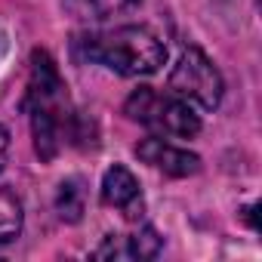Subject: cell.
<instances>
[{"label": "cell", "mask_w": 262, "mask_h": 262, "mask_svg": "<svg viewBox=\"0 0 262 262\" xmlns=\"http://www.w3.org/2000/svg\"><path fill=\"white\" fill-rule=\"evenodd\" d=\"M22 108L31 120L34 148L43 161H53L68 142L80 139L77 111L71 105L68 86H65L53 56L43 50H34V56H31V77H28Z\"/></svg>", "instance_id": "obj_1"}, {"label": "cell", "mask_w": 262, "mask_h": 262, "mask_svg": "<svg viewBox=\"0 0 262 262\" xmlns=\"http://www.w3.org/2000/svg\"><path fill=\"white\" fill-rule=\"evenodd\" d=\"M74 53L123 77L155 74L167 62V47L148 25H120V28L83 34L74 40Z\"/></svg>", "instance_id": "obj_2"}, {"label": "cell", "mask_w": 262, "mask_h": 262, "mask_svg": "<svg viewBox=\"0 0 262 262\" xmlns=\"http://www.w3.org/2000/svg\"><path fill=\"white\" fill-rule=\"evenodd\" d=\"M123 114L129 120H136L148 129H155L158 136H173V139H194L201 133V117L198 111L173 96V93H158L151 86H139L129 93V99L123 102Z\"/></svg>", "instance_id": "obj_3"}, {"label": "cell", "mask_w": 262, "mask_h": 262, "mask_svg": "<svg viewBox=\"0 0 262 262\" xmlns=\"http://www.w3.org/2000/svg\"><path fill=\"white\" fill-rule=\"evenodd\" d=\"M167 90H170L173 96L185 99L191 108L213 111V108L222 102L225 80H222L219 68H216L198 47H188V50H182L179 62L173 65L170 80H167Z\"/></svg>", "instance_id": "obj_4"}, {"label": "cell", "mask_w": 262, "mask_h": 262, "mask_svg": "<svg viewBox=\"0 0 262 262\" xmlns=\"http://www.w3.org/2000/svg\"><path fill=\"white\" fill-rule=\"evenodd\" d=\"M102 204L117 210L126 222H139L145 216V198H142L139 179L120 164H114L102 176Z\"/></svg>", "instance_id": "obj_5"}, {"label": "cell", "mask_w": 262, "mask_h": 262, "mask_svg": "<svg viewBox=\"0 0 262 262\" xmlns=\"http://www.w3.org/2000/svg\"><path fill=\"white\" fill-rule=\"evenodd\" d=\"M136 155L148 164V167H155V170H161V173H167V176H194L198 170H201V158L198 155H191V151H185V148H176L173 142H167L164 136H148V139H142L139 145H136Z\"/></svg>", "instance_id": "obj_6"}, {"label": "cell", "mask_w": 262, "mask_h": 262, "mask_svg": "<svg viewBox=\"0 0 262 262\" xmlns=\"http://www.w3.org/2000/svg\"><path fill=\"white\" fill-rule=\"evenodd\" d=\"M158 250H161V234L151 228V225H142L139 231H133V234H126V237H108L93 256H114V259H151V256H158Z\"/></svg>", "instance_id": "obj_7"}, {"label": "cell", "mask_w": 262, "mask_h": 262, "mask_svg": "<svg viewBox=\"0 0 262 262\" xmlns=\"http://www.w3.org/2000/svg\"><path fill=\"white\" fill-rule=\"evenodd\" d=\"M65 7L80 16V19H111V16H123L129 10L139 7V0H65Z\"/></svg>", "instance_id": "obj_8"}, {"label": "cell", "mask_w": 262, "mask_h": 262, "mask_svg": "<svg viewBox=\"0 0 262 262\" xmlns=\"http://www.w3.org/2000/svg\"><path fill=\"white\" fill-rule=\"evenodd\" d=\"M25 225V210L22 201L16 198V191L0 188V244H10L22 234Z\"/></svg>", "instance_id": "obj_9"}, {"label": "cell", "mask_w": 262, "mask_h": 262, "mask_svg": "<svg viewBox=\"0 0 262 262\" xmlns=\"http://www.w3.org/2000/svg\"><path fill=\"white\" fill-rule=\"evenodd\" d=\"M56 210L62 219L68 222H77L80 213H83V188H80V179H68L59 185V194H56Z\"/></svg>", "instance_id": "obj_10"}, {"label": "cell", "mask_w": 262, "mask_h": 262, "mask_svg": "<svg viewBox=\"0 0 262 262\" xmlns=\"http://www.w3.org/2000/svg\"><path fill=\"white\" fill-rule=\"evenodd\" d=\"M7 151H10V133H7V126H0V170L7 164Z\"/></svg>", "instance_id": "obj_11"}]
</instances>
